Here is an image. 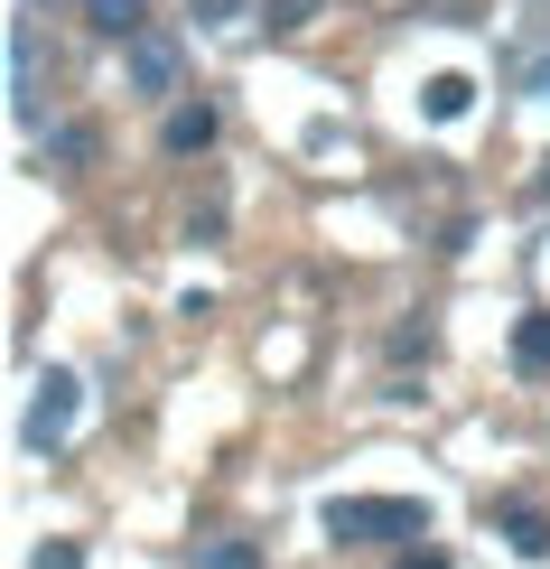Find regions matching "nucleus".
I'll use <instances>...</instances> for the list:
<instances>
[{
    "mask_svg": "<svg viewBox=\"0 0 550 569\" xmlns=\"http://www.w3.org/2000/svg\"><path fill=\"white\" fill-rule=\"evenodd\" d=\"M392 569H448V551H401Z\"/></svg>",
    "mask_w": 550,
    "mask_h": 569,
    "instance_id": "4468645a",
    "label": "nucleus"
},
{
    "mask_svg": "<svg viewBox=\"0 0 550 569\" xmlns=\"http://www.w3.org/2000/svg\"><path fill=\"white\" fill-rule=\"evenodd\" d=\"M513 365L522 373H550V308H532V318L513 327Z\"/></svg>",
    "mask_w": 550,
    "mask_h": 569,
    "instance_id": "0eeeda50",
    "label": "nucleus"
},
{
    "mask_svg": "<svg viewBox=\"0 0 550 569\" xmlns=\"http://www.w3.org/2000/svg\"><path fill=\"white\" fill-rule=\"evenodd\" d=\"M214 131H224V112L197 93V103H169V122H159V150H169V159H197V150H214Z\"/></svg>",
    "mask_w": 550,
    "mask_h": 569,
    "instance_id": "20e7f679",
    "label": "nucleus"
},
{
    "mask_svg": "<svg viewBox=\"0 0 550 569\" xmlns=\"http://www.w3.org/2000/svg\"><path fill=\"white\" fill-rule=\"evenodd\" d=\"M84 29L131 47V38H150V19H140V0H84Z\"/></svg>",
    "mask_w": 550,
    "mask_h": 569,
    "instance_id": "423d86ee",
    "label": "nucleus"
},
{
    "mask_svg": "<svg viewBox=\"0 0 550 569\" xmlns=\"http://www.w3.org/2000/svg\"><path fill=\"white\" fill-rule=\"evenodd\" d=\"M76 373H47V383L29 392V420H19V439H29L38 448V458H47V448H66V430H76Z\"/></svg>",
    "mask_w": 550,
    "mask_h": 569,
    "instance_id": "f03ea898",
    "label": "nucleus"
},
{
    "mask_svg": "<svg viewBox=\"0 0 550 569\" xmlns=\"http://www.w3.org/2000/svg\"><path fill=\"white\" fill-rule=\"evenodd\" d=\"M327 532L337 541H411V532H429V513L411 495H337L327 505Z\"/></svg>",
    "mask_w": 550,
    "mask_h": 569,
    "instance_id": "f257e3e1",
    "label": "nucleus"
},
{
    "mask_svg": "<svg viewBox=\"0 0 550 569\" xmlns=\"http://www.w3.org/2000/svg\"><path fill=\"white\" fill-rule=\"evenodd\" d=\"M29 569H84V551H76V541H47V551H38Z\"/></svg>",
    "mask_w": 550,
    "mask_h": 569,
    "instance_id": "ddd939ff",
    "label": "nucleus"
},
{
    "mask_svg": "<svg viewBox=\"0 0 550 569\" xmlns=\"http://www.w3.org/2000/svg\"><path fill=\"white\" fill-rule=\"evenodd\" d=\"M467 103H476V84H467V76H439V84H429V122H458Z\"/></svg>",
    "mask_w": 550,
    "mask_h": 569,
    "instance_id": "1a4fd4ad",
    "label": "nucleus"
},
{
    "mask_svg": "<svg viewBox=\"0 0 550 569\" xmlns=\"http://www.w3.org/2000/svg\"><path fill=\"white\" fill-rule=\"evenodd\" d=\"M93 150H103V140H93V122H66V131H47V159H66V169H93Z\"/></svg>",
    "mask_w": 550,
    "mask_h": 569,
    "instance_id": "6e6552de",
    "label": "nucleus"
},
{
    "mask_svg": "<svg viewBox=\"0 0 550 569\" xmlns=\"http://www.w3.org/2000/svg\"><path fill=\"white\" fill-rule=\"evenodd\" d=\"M178 38L169 29H150V38H131V93H140V103H169V93H178Z\"/></svg>",
    "mask_w": 550,
    "mask_h": 569,
    "instance_id": "7ed1b4c3",
    "label": "nucleus"
},
{
    "mask_svg": "<svg viewBox=\"0 0 550 569\" xmlns=\"http://www.w3.org/2000/svg\"><path fill=\"white\" fill-rule=\"evenodd\" d=\"M494 523H504V541L522 560H550V513L541 505H494Z\"/></svg>",
    "mask_w": 550,
    "mask_h": 569,
    "instance_id": "39448f33",
    "label": "nucleus"
},
{
    "mask_svg": "<svg viewBox=\"0 0 550 569\" xmlns=\"http://www.w3.org/2000/svg\"><path fill=\"white\" fill-rule=\"evenodd\" d=\"M541 84H550V76H541Z\"/></svg>",
    "mask_w": 550,
    "mask_h": 569,
    "instance_id": "2eb2a0df",
    "label": "nucleus"
},
{
    "mask_svg": "<svg viewBox=\"0 0 550 569\" xmlns=\"http://www.w3.org/2000/svg\"><path fill=\"white\" fill-rule=\"evenodd\" d=\"M197 569H261L252 541H197Z\"/></svg>",
    "mask_w": 550,
    "mask_h": 569,
    "instance_id": "9d476101",
    "label": "nucleus"
},
{
    "mask_svg": "<svg viewBox=\"0 0 550 569\" xmlns=\"http://www.w3.org/2000/svg\"><path fill=\"white\" fill-rule=\"evenodd\" d=\"M243 10H252V0H197V29H233Z\"/></svg>",
    "mask_w": 550,
    "mask_h": 569,
    "instance_id": "f8f14e48",
    "label": "nucleus"
},
{
    "mask_svg": "<svg viewBox=\"0 0 550 569\" xmlns=\"http://www.w3.org/2000/svg\"><path fill=\"white\" fill-rule=\"evenodd\" d=\"M261 19H271V29H308V19H318V0H261Z\"/></svg>",
    "mask_w": 550,
    "mask_h": 569,
    "instance_id": "9b49d317",
    "label": "nucleus"
}]
</instances>
